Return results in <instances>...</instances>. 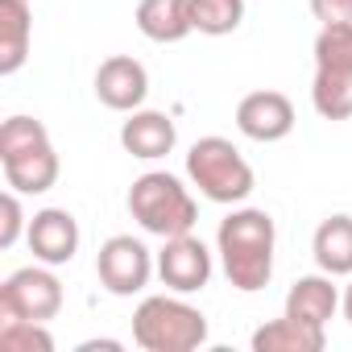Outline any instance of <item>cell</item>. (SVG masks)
<instances>
[{"instance_id":"1","label":"cell","mask_w":352,"mask_h":352,"mask_svg":"<svg viewBox=\"0 0 352 352\" xmlns=\"http://www.w3.org/2000/svg\"><path fill=\"white\" fill-rule=\"evenodd\" d=\"M274 249H278V228L274 216L261 208H236L228 220H220L216 232V253L228 274V282L241 294H257L274 278Z\"/></svg>"},{"instance_id":"2","label":"cell","mask_w":352,"mask_h":352,"mask_svg":"<svg viewBox=\"0 0 352 352\" xmlns=\"http://www.w3.org/2000/svg\"><path fill=\"white\" fill-rule=\"evenodd\" d=\"M0 166H5V183L21 195H46L63 170L46 124L34 116H9L0 124Z\"/></svg>"},{"instance_id":"3","label":"cell","mask_w":352,"mask_h":352,"mask_svg":"<svg viewBox=\"0 0 352 352\" xmlns=\"http://www.w3.org/2000/svg\"><path fill=\"white\" fill-rule=\"evenodd\" d=\"M133 340L145 352H195L208 344V315L179 294H149L133 311Z\"/></svg>"},{"instance_id":"4","label":"cell","mask_w":352,"mask_h":352,"mask_svg":"<svg viewBox=\"0 0 352 352\" xmlns=\"http://www.w3.org/2000/svg\"><path fill=\"white\" fill-rule=\"evenodd\" d=\"M129 212L149 236H162V241L183 236L199 224V204L166 170H149L129 187Z\"/></svg>"},{"instance_id":"5","label":"cell","mask_w":352,"mask_h":352,"mask_svg":"<svg viewBox=\"0 0 352 352\" xmlns=\"http://www.w3.org/2000/svg\"><path fill=\"white\" fill-rule=\"evenodd\" d=\"M187 179L212 204H245L257 187V174L228 137H199L187 153Z\"/></svg>"},{"instance_id":"6","label":"cell","mask_w":352,"mask_h":352,"mask_svg":"<svg viewBox=\"0 0 352 352\" xmlns=\"http://www.w3.org/2000/svg\"><path fill=\"white\" fill-rule=\"evenodd\" d=\"M58 311H63V282L50 274L46 261L9 274L5 286H0V323H13V319L50 323Z\"/></svg>"},{"instance_id":"7","label":"cell","mask_w":352,"mask_h":352,"mask_svg":"<svg viewBox=\"0 0 352 352\" xmlns=\"http://www.w3.org/2000/svg\"><path fill=\"white\" fill-rule=\"evenodd\" d=\"M157 261L153 253L137 241V236H108L96 253V274H100V286L116 298H133L149 286Z\"/></svg>"},{"instance_id":"8","label":"cell","mask_w":352,"mask_h":352,"mask_svg":"<svg viewBox=\"0 0 352 352\" xmlns=\"http://www.w3.org/2000/svg\"><path fill=\"white\" fill-rule=\"evenodd\" d=\"M157 278L174 294H195L212 282V253L195 232L170 236L157 253Z\"/></svg>"},{"instance_id":"9","label":"cell","mask_w":352,"mask_h":352,"mask_svg":"<svg viewBox=\"0 0 352 352\" xmlns=\"http://www.w3.org/2000/svg\"><path fill=\"white\" fill-rule=\"evenodd\" d=\"M96 96L112 112H137L149 96V71L133 54H112L96 71Z\"/></svg>"},{"instance_id":"10","label":"cell","mask_w":352,"mask_h":352,"mask_svg":"<svg viewBox=\"0 0 352 352\" xmlns=\"http://www.w3.org/2000/svg\"><path fill=\"white\" fill-rule=\"evenodd\" d=\"M236 129L249 137V141H282L294 133V104L290 96L282 91H249L241 104H236Z\"/></svg>"},{"instance_id":"11","label":"cell","mask_w":352,"mask_h":352,"mask_svg":"<svg viewBox=\"0 0 352 352\" xmlns=\"http://www.w3.org/2000/svg\"><path fill=\"white\" fill-rule=\"evenodd\" d=\"M30 249L38 261L46 265H67L75 261L79 253V220L67 212V208H42L34 220H30V232H25Z\"/></svg>"},{"instance_id":"12","label":"cell","mask_w":352,"mask_h":352,"mask_svg":"<svg viewBox=\"0 0 352 352\" xmlns=\"http://www.w3.org/2000/svg\"><path fill=\"white\" fill-rule=\"evenodd\" d=\"M174 141H179V129H174V120L166 112H153V108H137L129 112V120L120 124V145L141 157V162H157L174 149Z\"/></svg>"},{"instance_id":"13","label":"cell","mask_w":352,"mask_h":352,"mask_svg":"<svg viewBox=\"0 0 352 352\" xmlns=\"http://www.w3.org/2000/svg\"><path fill=\"white\" fill-rule=\"evenodd\" d=\"M340 311V290L331 286V274H307L286 294V315L311 327H327V319Z\"/></svg>"},{"instance_id":"14","label":"cell","mask_w":352,"mask_h":352,"mask_svg":"<svg viewBox=\"0 0 352 352\" xmlns=\"http://www.w3.org/2000/svg\"><path fill=\"white\" fill-rule=\"evenodd\" d=\"M137 30L157 46L183 42L187 34H195L191 0H141L137 5Z\"/></svg>"},{"instance_id":"15","label":"cell","mask_w":352,"mask_h":352,"mask_svg":"<svg viewBox=\"0 0 352 352\" xmlns=\"http://www.w3.org/2000/svg\"><path fill=\"white\" fill-rule=\"evenodd\" d=\"M30 0H0V75H13L30 58Z\"/></svg>"},{"instance_id":"16","label":"cell","mask_w":352,"mask_h":352,"mask_svg":"<svg viewBox=\"0 0 352 352\" xmlns=\"http://www.w3.org/2000/svg\"><path fill=\"white\" fill-rule=\"evenodd\" d=\"M315 265L331 278H352V216H327L311 241Z\"/></svg>"},{"instance_id":"17","label":"cell","mask_w":352,"mask_h":352,"mask_svg":"<svg viewBox=\"0 0 352 352\" xmlns=\"http://www.w3.org/2000/svg\"><path fill=\"white\" fill-rule=\"evenodd\" d=\"M323 344H327L323 327L298 323L290 315L270 319L265 327L253 331V352H323Z\"/></svg>"},{"instance_id":"18","label":"cell","mask_w":352,"mask_h":352,"mask_svg":"<svg viewBox=\"0 0 352 352\" xmlns=\"http://www.w3.org/2000/svg\"><path fill=\"white\" fill-rule=\"evenodd\" d=\"M311 104L323 120H352V67H315Z\"/></svg>"},{"instance_id":"19","label":"cell","mask_w":352,"mask_h":352,"mask_svg":"<svg viewBox=\"0 0 352 352\" xmlns=\"http://www.w3.org/2000/svg\"><path fill=\"white\" fill-rule=\"evenodd\" d=\"M191 21L208 38L236 34L245 21V0H191Z\"/></svg>"},{"instance_id":"20","label":"cell","mask_w":352,"mask_h":352,"mask_svg":"<svg viewBox=\"0 0 352 352\" xmlns=\"http://www.w3.org/2000/svg\"><path fill=\"white\" fill-rule=\"evenodd\" d=\"M0 352H54V336L46 331V323L13 319L0 323Z\"/></svg>"},{"instance_id":"21","label":"cell","mask_w":352,"mask_h":352,"mask_svg":"<svg viewBox=\"0 0 352 352\" xmlns=\"http://www.w3.org/2000/svg\"><path fill=\"white\" fill-rule=\"evenodd\" d=\"M315 67H352V21L319 30V38H315Z\"/></svg>"},{"instance_id":"22","label":"cell","mask_w":352,"mask_h":352,"mask_svg":"<svg viewBox=\"0 0 352 352\" xmlns=\"http://www.w3.org/2000/svg\"><path fill=\"white\" fill-rule=\"evenodd\" d=\"M0 212H5V224H0V249H13L21 232H30L25 212H21V191H9L0 199Z\"/></svg>"},{"instance_id":"23","label":"cell","mask_w":352,"mask_h":352,"mask_svg":"<svg viewBox=\"0 0 352 352\" xmlns=\"http://www.w3.org/2000/svg\"><path fill=\"white\" fill-rule=\"evenodd\" d=\"M311 13L319 25H348L352 21V0H311Z\"/></svg>"},{"instance_id":"24","label":"cell","mask_w":352,"mask_h":352,"mask_svg":"<svg viewBox=\"0 0 352 352\" xmlns=\"http://www.w3.org/2000/svg\"><path fill=\"white\" fill-rule=\"evenodd\" d=\"M96 348H108V352H112V348H120V344H116V340H87V344H79V352H96Z\"/></svg>"},{"instance_id":"25","label":"cell","mask_w":352,"mask_h":352,"mask_svg":"<svg viewBox=\"0 0 352 352\" xmlns=\"http://www.w3.org/2000/svg\"><path fill=\"white\" fill-rule=\"evenodd\" d=\"M340 307H344V319L352 323V282H348V290H344V298H340Z\"/></svg>"}]
</instances>
